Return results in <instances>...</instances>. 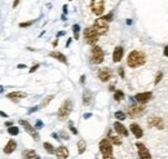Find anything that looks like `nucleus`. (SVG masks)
Here are the masks:
<instances>
[{"label":"nucleus","mask_w":168,"mask_h":159,"mask_svg":"<svg viewBox=\"0 0 168 159\" xmlns=\"http://www.w3.org/2000/svg\"><path fill=\"white\" fill-rule=\"evenodd\" d=\"M145 62H146V54L141 51H132L127 57V65L131 69L140 67L145 65Z\"/></svg>","instance_id":"nucleus-1"},{"label":"nucleus","mask_w":168,"mask_h":159,"mask_svg":"<svg viewBox=\"0 0 168 159\" xmlns=\"http://www.w3.org/2000/svg\"><path fill=\"white\" fill-rule=\"evenodd\" d=\"M89 60H91V63H93V65H100V63L104 62V60H105V53H104L102 48L100 45L92 47Z\"/></svg>","instance_id":"nucleus-2"},{"label":"nucleus","mask_w":168,"mask_h":159,"mask_svg":"<svg viewBox=\"0 0 168 159\" xmlns=\"http://www.w3.org/2000/svg\"><path fill=\"white\" fill-rule=\"evenodd\" d=\"M73 111V102L70 100H66V101L62 102V105L60 106L58 111H57V116H58L60 120H65V119L69 118V115Z\"/></svg>","instance_id":"nucleus-3"},{"label":"nucleus","mask_w":168,"mask_h":159,"mask_svg":"<svg viewBox=\"0 0 168 159\" xmlns=\"http://www.w3.org/2000/svg\"><path fill=\"white\" fill-rule=\"evenodd\" d=\"M92 27L98 35H105L106 32L109 31V22H107L104 17H100L95 21V23H93Z\"/></svg>","instance_id":"nucleus-4"},{"label":"nucleus","mask_w":168,"mask_h":159,"mask_svg":"<svg viewBox=\"0 0 168 159\" xmlns=\"http://www.w3.org/2000/svg\"><path fill=\"white\" fill-rule=\"evenodd\" d=\"M98 38H100V35L93 30V27H87L84 30V40L89 45H92V47L96 45V43L98 41Z\"/></svg>","instance_id":"nucleus-5"},{"label":"nucleus","mask_w":168,"mask_h":159,"mask_svg":"<svg viewBox=\"0 0 168 159\" xmlns=\"http://www.w3.org/2000/svg\"><path fill=\"white\" fill-rule=\"evenodd\" d=\"M98 147H100V151H101V154H102L104 157H112V145H111V142L107 140V138L101 140Z\"/></svg>","instance_id":"nucleus-6"},{"label":"nucleus","mask_w":168,"mask_h":159,"mask_svg":"<svg viewBox=\"0 0 168 159\" xmlns=\"http://www.w3.org/2000/svg\"><path fill=\"white\" fill-rule=\"evenodd\" d=\"M18 123H20L22 127L25 128V131H26L27 133H29L30 136H31L32 138H34L35 141H38V140H40V136H39V133H38V131L35 129V127H32L31 124L29 123V122L27 120H23V119H21L20 122H18Z\"/></svg>","instance_id":"nucleus-7"},{"label":"nucleus","mask_w":168,"mask_h":159,"mask_svg":"<svg viewBox=\"0 0 168 159\" xmlns=\"http://www.w3.org/2000/svg\"><path fill=\"white\" fill-rule=\"evenodd\" d=\"M91 9L96 16H101L105 12V0H92Z\"/></svg>","instance_id":"nucleus-8"},{"label":"nucleus","mask_w":168,"mask_h":159,"mask_svg":"<svg viewBox=\"0 0 168 159\" xmlns=\"http://www.w3.org/2000/svg\"><path fill=\"white\" fill-rule=\"evenodd\" d=\"M145 111V106L144 105H132L128 107V111H127V114H128L129 118H137V116H140L142 113Z\"/></svg>","instance_id":"nucleus-9"},{"label":"nucleus","mask_w":168,"mask_h":159,"mask_svg":"<svg viewBox=\"0 0 168 159\" xmlns=\"http://www.w3.org/2000/svg\"><path fill=\"white\" fill-rule=\"evenodd\" d=\"M147 125L150 128H156V129H163L164 122L160 116H150L147 119Z\"/></svg>","instance_id":"nucleus-10"},{"label":"nucleus","mask_w":168,"mask_h":159,"mask_svg":"<svg viewBox=\"0 0 168 159\" xmlns=\"http://www.w3.org/2000/svg\"><path fill=\"white\" fill-rule=\"evenodd\" d=\"M136 147H137V151H139L140 159H151V154L149 153L147 147L145 146V144H142V142L137 141L136 142Z\"/></svg>","instance_id":"nucleus-11"},{"label":"nucleus","mask_w":168,"mask_h":159,"mask_svg":"<svg viewBox=\"0 0 168 159\" xmlns=\"http://www.w3.org/2000/svg\"><path fill=\"white\" fill-rule=\"evenodd\" d=\"M151 98H153V92H141V93H137L136 96H134V100H136L137 102H140L141 105L149 102Z\"/></svg>","instance_id":"nucleus-12"},{"label":"nucleus","mask_w":168,"mask_h":159,"mask_svg":"<svg viewBox=\"0 0 168 159\" xmlns=\"http://www.w3.org/2000/svg\"><path fill=\"white\" fill-rule=\"evenodd\" d=\"M111 75H112V72H111V70H110L109 67H102V69H100L98 72H97L98 79H100L101 82H104V83L109 82V80L111 79Z\"/></svg>","instance_id":"nucleus-13"},{"label":"nucleus","mask_w":168,"mask_h":159,"mask_svg":"<svg viewBox=\"0 0 168 159\" xmlns=\"http://www.w3.org/2000/svg\"><path fill=\"white\" fill-rule=\"evenodd\" d=\"M27 97V93L22 91H14V92H10V93L7 94V98L10 100V101H14V102H18L22 98H26Z\"/></svg>","instance_id":"nucleus-14"},{"label":"nucleus","mask_w":168,"mask_h":159,"mask_svg":"<svg viewBox=\"0 0 168 159\" xmlns=\"http://www.w3.org/2000/svg\"><path fill=\"white\" fill-rule=\"evenodd\" d=\"M123 54H124V49H123V47H120V45L115 47L114 52H112V61H114L115 63L120 62L122 58H123Z\"/></svg>","instance_id":"nucleus-15"},{"label":"nucleus","mask_w":168,"mask_h":159,"mask_svg":"<svg viewBox=\"0 0 168 159\" xmlns=\"http://www.w3.org/2000/svg\"><path fill=\"white\" fill-rule=\"evenodd\" d=\"M129 129H131V132L133 133L136 138H141L142 136H144V131H142V128L140 127V124H137V123H131Z\"/></svg>","instance_id":"nucleus-16"},{"label":"nucleus","mask_w":168,"mask_h":159,"mask_svg":"<svg viewBox=\"0 0 168 159\" xmlns=\"http://www.w3.org/2000/svg\"><path fill=\"white\" fill-rule=\"evenodd\" d=\"M114 131H115V132H117L119 136H124V137H127V136H128V133H129L128 129H127L124 125L120 123V122H118V120L114 123Z\"/></svg>","instance_id":"nucleus-17"},{"label":"nucleus","mask_w":168,"mask_h":159,"mask_svg":"<svg viewBox=\"0 0 168 159\" xmlns=\"http://www.w3.org/2000/svg\"><path fill=\"white\" fill-rule=\"evenodd\" d=\"M56 157L57 159H67L69 157V149L66 146H63V145H61V146H58L56 149Z\"/></svg>","instance_id":"nucleus-18"},{"label":"nucleus","mask_w":168,"mask_h":159,"mask_svg":"<svg viewBox=\"0 0 168 159\" xmlns=\"http://www.w3.org/2000/svg\"><path fill=\"white\" fill-rule=\"evenodd\" d=\"M107 140L111 142V145H117V146H119V145H122V138H120V136L115 135V133H112V131H109V133H107Z\"/></svg>","instance_id":"nucleus-19"},{"label":"nucleus","mask_w":168,"mask_h":159,"mask_svg":"<svg viewBox=\"0 0 168 159\" xmlns=\"http://www.w3.org/2000/svg\"><path fill=\"white\" fill-rule=\"evenodd\" d=\"M49 57L56 58L57 61H60V62H62V63H65V65H67V58H66V56L63 54V53H61V52L52 51L51 53H49Z\"/></svg>","instance_id":"nucleus-20"},{"label":"nucleus","mask_w":168,"mask_h":159,"mask_svg":"<svg viewBox=\"0 0 168 159\" xmlns=\"http://www.w3.org/2000/svg\"><path fill=\"white\" fill-rule=\"evenodd\" d=\"M16 147H17V142H16L14 140H9L3 150H4L5 154H12V153L16 150Z\"/></svg>","instance_id":"nucleus-21"},{"label":"nucleus","mask_w":168,"mask_h":159,"mask_svg":"<svg viewBox=\"0 0 168 159\" xmlns=\"http://www.w3.org/2000/svg\"><path fill=\"white\" fill-rule=\"evenodd\" d=\"M91 101H92V92L89 89H84L83 92V104L84 105H91Z\"/></svg>","instance_id":"nucleus-22"},{"label":"nucleus","mask_w":168,"mask_h":159,"mask_svg":"<svg viewBox=\"0 0 168 159\" xmlns=\"http://www.w3.org/2000/svg\"><path fill=\"white\" fill-rule=\"evenodd\" d=\"M35 155H36V153L32 149H26L22 151V158L23 159H34Z\"/></svg>","instance_id":"nucleus-23"},{"label":"nucleus","mask_w":168,"mask_h":159,"mask_svg":"<svg viewBox=\"0 0 168 159\" xmlns=\"http://www.w3.org/2000/svg\"><path fill=\"white\" fill-rule=\"evenodd\" d=\"M76 145H78V153L79 154H84V151L87 150V142H85V140L80 138Z\"/></svg>","instance_id":"nucleus-24"},{"label":"nucleus","mask_w":168,"mask_h":159,"mask_svg":"<svg viewBox=\"0 0 168 159\" xmlns=\"http://www.w3.org/2000/svg\"><path fill=\"white\" fill-rule=\"evenodd\" d=\"M114 100L115 101H122V100H124V92L120 91V89H117V91L114 92Z\"/></svg>","instance_id":"nucleus-25"},{"label":"nucleus","mask_w":168,"mask_h":159,"mask_svg":"<svg viewBox=\"0 0 168 159\" xmlns=\"http://www.w3.org/2000/svg\"><path fill=\"white\" fill-rule=\"evenodd\" d=\"M43 147L45 149L47 153H49V154H54V153H56V149H54V146L52 144H49V142H44Z\"/></svg>","instance_id":"nucleus-26"},{"label":"nucleus","mask_w":168,"mask_h":159,"mask_svg":"<svg viewBox=\"0 0 168 159\" xmlns=\"http://www.w3.org/2000/svg\"><path fill=\"white\" fill-rule=\"evenodd\" d=\"M114 116L118 119V122H120V120H125L127 119V114L124 113V111H115V114H114Z\"/></svg>","instance_id":"nucleus-27"},{"label":"nucleus","mask_w":168,"mask_h":159,"mask_svg":"<svg viewBox=\"0 0 168 159\" xmlns=\"http://www.w3.org/2000/svg\"><path fill=\"white\" fill-rule=\"evenodd\" d=\"M8 133L10 136H17L20 133V128L16 127V125H12V127H8Z\"/></svg>","instance_id":"nucleus-28"},{"label":"nucleus","mask_w":168,"mask_h":159,"mask_svg":"<svg viewBox=\"0 0 168 159\" xmlns=\"http://www.w3.org/2000/svg\"><path fill=\"white\" fill-rule=\"evenodd\" d=\"M53 98H54V94H51V96H47L45 98H44L43 101H42V105H40V106H42V107H45V106L48 105L49 102H51Z\"/></svg>","instance_id":"nucleus-29"},{"label":"nucleus","mask_w":168,"mask_h":159,"mask_svg":"<svg viewBox=\"0 0 168 159\" xmlns=\"http://www.w3.org/2000/svg\"><path fill=\"white\" fill-rule=\"evenodd\" d=\"M79 31H80V26L75 23L73 26V32H74V39H76V40L79 39Z\"/></svg>","instance_id":"nucleus-30"},{"label":"nucleus","mask_w":168,"mask_h":159,"mask_svg":"<svg viewBox=\"0 0 168 159\" xmlns=\"http://www.w3.org/2000/svg\"><path fill=\"white\" fill-rule=\"evenodd\" d=\"M32 23H35V19H31V21H26V22H21V23L18 25V26L23 29V27H29V26H31Z\"/></svg>","instance_id":"nucleus-31"},{"label":"nucleus","mask_w":168,"mask_h":159,"mask_svg":"<svg viewBox=\"0 0 168 159\" xmlns=\"http://www.w3.org/2000/svg\"><path fill=\"white\" fill-rule=\"evenodd\" d=\"M162 78H163V72L162 71H159L158 74H156V76H155V80H154V84H159V82L162 80Z\"/></svg>","instance_id":"nucleus-32"},{"label":"nucleus","mask_w":168,"mask_h":159,"mask_svg":"<svg viewBox=\"0 0 168 159\" xmlns=\"http://www.w3.org/2000/svg\"><path fill=\"white\" fill-rule=\"evenodd\" d=\"M69 128H70V131H71V133H73V135H78V129L74 127V123L71 120L69 122Z\"/></svg>","instance_id":"nucleus-33"},{"label":"nucleus","mask_w":168,"mask_h":159,"mask_svg":"<svg viewBox=\"0 0 168 159\" xmlns=\"http://www.w3.org/2000/svg\"><path fill=\"white\" fill-rule=\"evenodd\" d=\"M102 17L105 18L107 22H110V21H112V18H114V13H112V12H109L106 16H102Z\"/></svg>","instance_id":"nucleus-34"},{"label":"nucleus","mask_w":168,"mask_h":159,"mask_svg":"<svg viewBox=\"0 0 168 159\" xmlns=\"http://www.w3.org/2000/svg\"><path fill=\"white\" fill-rule=\"evenodd\" d=\"M58 136H60V137L62 138V140H69V138H70V137H69V135H67V133L65 132V131H61Z\"/></svg>","instance_id":"nucleus-35"},{"label":"nucleus","mask_w":168,"mask_h":159,"mask_svg":"<svg viewBox=\"0 0 168 159\" xmlns=\"http://www.w3.org/2000/svg\"><path fill=\"white\" fill-rule=\"evenodd\" d=\"M39 63H35V65L34 66H32V67L31 69H30V70H29V72H30V74H32V72H35V71H36L38 70V69H39Z\"/></svg>","instance_id":"nucleus-36"},{"label":"nucleus","mask_w":168,"mask_h":159,"mask_svg":"<svg viewBox=\"0 0 168 159\" xmlns=\"http://www.w3.org/2000/svg\"><path fill=\"white\" fill-rule=\"evenodd\" d=\"M43 122L42 120H36V123H35V129H40V128H43Z\"/></svg>","instance_id":"nucleus-37"},{"label":"nucleus","mask_w":168,"mask_h":159,"mask_svg":"<svg viewBox=\"0 0 168 159\" xmlns=\"http://www.w3.org/2000/svg\"><path fill=\"white\" fill-rule=\"evenodd\" d=\"M39 109H40V106H32V107L30 109V110L27 111V113H29V114H32V113H35V111H38Z\"/></svg>","instance_id":"nucleus-38"},{"label":"nucleus","mask_w":168,"mask_h":159,"mask_svg":"<svg viewBox=\"0 0 168 159\" xmlns=\"http://www.w3.org/2000/svg\"><path fill=\"white\" fill-rule=\"evenodd\" d=\"M118 74H119L120 78H124V69H123V67H119V69H118Z\"/></svg>","instance_id":"nucleus-39"},{"label":"nucleus","mask_w":168,"mask_h":159,"mask_svg":"<svg viewBox=\"0 0 168 159\" xmlns=\"http://www.w3.org/2000/svg\"><path fill=\"white\" fill-rule=\"evenodd\" d=\"M62 12H63V14H67V4H65L62 7Z\"/></svg>","instance_id":"nucleus-40"},{"label":"nucleus","mask_w":168,"mask_h":159,"mask_svg":"<svg viewBox=\"0 0 168 159\" xmlns=\"http://www.w3.org/2000/svg\"><path fill=\"white\" fill-rule=\"evenodd\" d=\"M20 1L21 0H14V1H13V8H17L18 4H20Z\"/></svg>","instance_id":"nucleus-41"},{"label":"nucleus","mask_w":168,"mask_h":159,"mask_svg":"<svg viewBox=\"0 0 168 159\" xmlns=\"http://www.w3.org/2000/svg\"><path fill=\"white\" fill-rule=\"evenodd\" d=\"M17 69H21V70H22V69H26V65H25V63H18Z\"/></svg>","instance_id":"nucleus-42"},{"label":"nucleus","mask_w":168,"mask_h":159,"mask_svg":"<svg viewBox=\"0 0 168 159\" xmlns=\"http://www.w3.org/2000/svg\"><path fill=\"white\" fill-rule=\"evenodd\" d=\"M0 116H3V118H8V114H7V113H4V111H1V110H0Z\"/></svg>","instance_id":"nucleus-43"},{"label":"nucleus","mask_w":168,"mask_h":159,"mask_svg":"<svg viewBox=\"0 0 168 159\" xmlns=\"http://www.w3.org/2000/svg\"><path fill=\"white\" fill-rule=\"evenodd\" d=\"M164 56H166V57H168V44L166 47H164Z\"/></svg>","instance_id":"nucleus-44"},{"label":"nucleus","mask_w":168,"mask_h":159,"mask_svg":"<svg viewBox=\"0 0 168 159\" xmlns=\"http://www.w3.org/2000/svg\"><path fill=\"white\" fill-rule=\"evenodd\" d=\"M65 35V31H58L57 32V38H61V36Z\"/></svg>","instance_id":"nucleus-45"},{"label":"nucleus","mask_w":168,"mask_h":159,"mask_svg":"<svg viewBox=\"0 0 168 159\" xmlns=\"http://www.w3.org/2000/svg\"><path fill=\"white\" fill-rule=\"evenodd\" d=\"M52 137H53V138H56V140H60V136L58 135H57V133H52Z\"/></svg>","instance_id":"nucleus-46"},{"label":"nucleus","mask_w":168,"mask_h":159,"mask_svg":"<svg viewBox=\"0 0 168 159\" xmlns=\"http://www.w3.org/2000/svg\"><path fill=\"white\" fill-rule=\"evenodd\" d=\"M109 91H112V92H115V91H117V89H115V85H114V84H112V85H110V87H109Z\"/></svg>","instance_id":"nucleus-47"},{"label":"nucleus","mask_w":168,"mask_h":159,"mask_svg":"<svg viewBox=\"0 0 168 159\" xmlns=\"http://www.w3.org/2000/svg\"><path fill=\"white\" fill-rule=\"evenodd\" d=\"M84 82H85V75H82V78H80V83H82V84H84Z\"/></svg>","instance_id":"nucleus-48"},{"label":"nucleus","mask_w":168,"mask_h":159,"mask_svg":"<svg viewBox=\"0 0 168 159\" xmlns=\"http://www.w3.org/2000/svg\"><path fill=\"white\" fill-rule=\"evenodd\" d=\"M5 125H7V127H12V125H14V124H13V122H7V123H5Z\"/></svg>","instance_id":"nucleus-49"},{"label":"nucleus","mask_w":168,"mask_h":159,"mask_svg":"<svg viewBox=\"0 0 168 159\" xmlns=\"http://www.w3.org/2000/svg\"><path fill=\"white\" fill-rule=\"evenodd\" d=\"M71 40H73V39H67V41H66V47H70V44H71Z\"/></svg>","instance_id":"nucleus-50"},{"label":"nucleus","mask_w":168,"mask_h":159,"mask_svg":"<svg viewBox=\"0 0 168 159\" xmlns=\"http://www.w3.org/2000/svg\"><path fill=\"white\" fill-rule=\"evenodd\" d=\"M89 116H92V114L91 113H88V114H84V119H88Z\"/></svg>","instance_id":"nucleus-51"},{"label":"nucleus","mask_w":168,"mask_h":159,"mask_svg":"<svg viewBox=\"0 0 168 159\" xmlns=\"http://www.w3.org/2000/svg\"><path fill=\"white\" fill-rule=\"evenodd\" d=\"M57 44H58V40H54L53 41V47H57Z\"/></svg>","instance_id":"nucleus-52"},{"label":"nucleus","mask_w":168,"mask_h":159,"mask_svg":"<svg viewBox=\"0 0 168 159\" xmlns=\"http://www.w3.org/2000/svg\"><path fill=\"white\" fill-rule=\"evenodd\" d=\"M132 23V19H127V25H131Z\"/></svg>","instance_id":"nucleus-53"},{"label":"nucleus","mask_w":168,"mask_h":159,"mask_svg":"<svg viewBox=\"0 0 168 159\" xmlns=\"http://www.w3.org/2000/svg\"><path fill=\"white\" fill-rule=\"evenodd\" d=\"M102 159H114V158H112V157H104Z\"/></svg>","instance_id":"nucleus-54"},{"label":"nucleus","mask_w":168,"mask_h":159,"mask_svg":"<svg viewBox=\"0 0 168 159\" xmlns=\"http://www.w3.org/2000/svg\"><path fill=\"white\" fill-rule=\"evenodd\" d=\"M3 91H4V88H3L1 85H0V93H3Z\"/></svg>","instance_id":"nucleus-55"},{"label":"nucleus","mask_w":168,"mask_h":159,"mask_svg":"<svg viewBox=\"0 0 168 159\" xmlns=\"http://www.w3.org/2000/svg\"><path fill=\"white\" fill-rule=\"evenodd\" d=\"M34 159H40V157H39V155H35Z\"/></svg>","instance_id":"nucleus-56"},{"label":"nucleus","mask_w":168,"mask_h":159,"mask_svg":"<svg viewBox=\"0 0 168 159\" xmlns=\"http://www.w3.org/2000/svg\"><path fill=\"white\" fill-rule=\"evenodd\" d=\"M69 1H71V0H69Z\"/></svg>","instance_id":"nucleus-57"}]
</instances>
